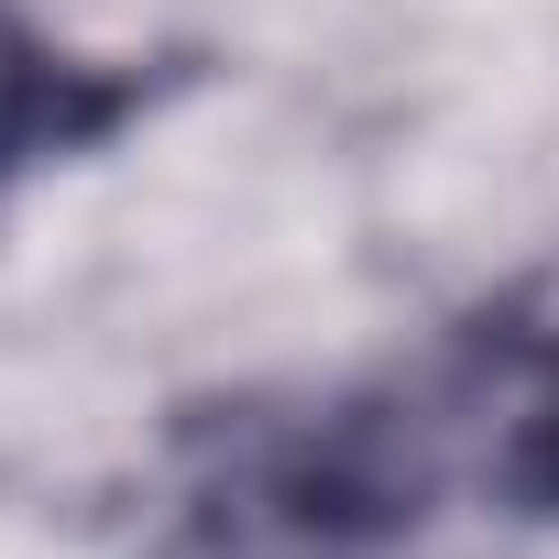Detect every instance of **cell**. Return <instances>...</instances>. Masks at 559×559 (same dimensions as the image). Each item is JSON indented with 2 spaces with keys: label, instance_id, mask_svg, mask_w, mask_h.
Segmentation results:
<instances>
[{
  "label": "cell",
  "instance_id": "cell-1",
  "mask_svg": "<svg viewBox=\"0 0 559 559\" xmlns=\"http://www.w3.org/2000/svg\"><path fill=\"white\" fill-rule=\"evenodd\" d=\"M428 384H319V395H241L176 439L143 559H406L439 515Z\"/></svg>",
  "mask_w": 559,
  "mask_h": 559
},
{
  "label": "cell",
  "instance_id": "cell-3",
  "mask_svg": "<svg viewBox=\"0 0 559 559\" xmlns=\"http://www.w3.org/2000/svg\"><path fill=\"white\" fill-rule=\"evenodd\" d=\"M493 493H504L515 515H548V526H559V352H548V373H537V384L515 395V417H504Z\"/></svg>",
  "mask_w": 559,
  "mask_h": 559
},
{
  "label": "cell",
  "instance_id": "cell-2",
  "mask_svg": "<svg viewBox=\"0 0 559 559\" xmlns=\"http://www.w3.org/2000/svg\"><path fill=\"white\" fill-rule=\"evenodd\" d=\"M143 99H154L143 67L78 56L67 34H45L34 12L0 0V198L45 165H67V154H88V143H110Z\"/></svg>",
  "mask_w": 559,
  "mask_h": 559
}]
</instances>
